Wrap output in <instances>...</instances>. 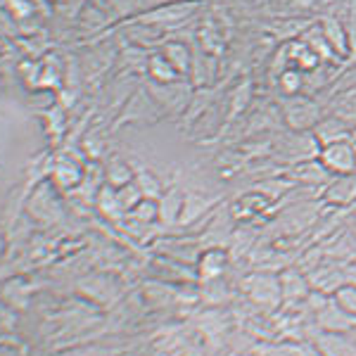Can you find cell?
I'll list each match as a JSON object with an SVG mask.
<instances>
[{
  "label": "cell",
  "mask_w": 356,
  "mask_h": 356,
  "mask_svg": "<svg viewBox=\"0 0 356 356\" xmlns=\"http://www.w3.org/2000/svg\"><path fill=\"white\" fill-rule=\"evenodd\" d=\"M321 164L335 174H352L356 169V147L347 140H337L323 147Z\"/></svg>",
  "instance_id": "cell-1"
},
{
  "label": "cell",
  "mask_w": 356,
  "mask_h": 356,
  "mask_svg": "<svg viewBox=\"0 0 356 356\" xmlns=\"http://www.w3.org/2000/svg\"><path fill=\"white\" fill-rule=\"evenodd\" d=\"M325 197L330 200L332 204H349L356 200V174H337L335 181L328 186L325 191Z\"/></svg>",
  "instance_id": "cell-2"
},
{
  "label": "cell",
  "mask_w": 356,
  "mask_h": 356,
  "mask_svg": "<svg viewBox=\"0 0 356 356\" xmlns=\"http://www.w3.org/2000/svg\"><path fill=\"white\" fill-rule=\"evenodd\" d=\"M347 124L344 122H337V119H325L316 126V140L330 145V143H337V140H347Z\"/></svg>",
  "instance_id": "cell-3"
},
{
  "label": "cell",
  "mask_w": 356,
  "mask_h": 356,
  "mask_svg": "<svg viewBox=\"0 0 356 356\" xmlns=\"http://www.w3.org/2000/svg\"><path fill=\"white\" fill-rule=\"evenodd\" d=\"M295 110H292V107H288V122H290V126L292 129H304V126H309L312 122H309L307 117H304V114H318V110H316V107L312 105V102L309 100H295Z\"/></svg>",
  "instance_id": "cell-4"
},
{
  "label": "cell",
  "mask_w": 356,
  "mask_h": 356,
  "mask_svg": "<svg viewBox=\"0 0 356 356\" xmlns=\"http://www.w3.org/2000/svg\"><path fill=\"white\" fill-rule=\"evenodd\" d=\"M323 38L330 43L332 50H337V53H344V50H347V33H344L342 26L337 24V22H332L330 17L323 24Z\"/></svg>",
  "instance_id": "cell-5"
},
{
  "label": "cell",
  "mask_w": 356,
  "mask_h": 356,
  "mask_svg": "<svg viewBox=\"0 0 356 356\" xmlns=\"http://www.w3.org/2000/svg\"><path fill=\"white\" fill-rule=\"evenodd\" d=\"M297 176L302 178V181H312V183H321L328 178V169H325L321 162H304L297 166Z\"/></svg>",
  "instance_id": "cell-6"
},
{
  "label": "cell",
  "mask_w": 356,
  "mask_h": 356,
  "mask_svg": "<svg viewBox=\"0 0 356 356\" xmlns=\"http://www.w3.org/2000/svg\"><path fill=\"white\" fill-rule=\"evenodd\" d=\"M337 300H340V307L344 312L356 316V288H342L337 292Z\"/></svg>",
  "instance_id": "cell-7"
},
{
  "label": "cell",
  "mask_w": 356,
  "mask_h": 356,
  "mask_svg": "<svg viewBox=\"0 0 356 356\" xmlns=\"http://www.w3.org/2000/svg\"><path fill=\"white\" fill-rule=\"evenodd\" d=\"M280 86H283L288 93H297L302 86V76L297 72H285L283 76H280Z\"/></svg>",
  "instance_id": "cell-8"
},
{
  "label": "cell",
  "mask_w": 356,
  "mask_h": 356,
  "mask_svg": "<svg viewBox=\"0 0 356 356\" xmlns=\"http://www.w3.org/2000/svg\"><path fill=\"white\" fill-rule=\"evenodd\" d=\"M169 55H176L171 57V62L178 67V69H186L188 67V50L183 48V45H169V50H166Z\"/></svg>",
  "instance_id": "cell-9"
},
{
  "label": "cell",
  "mask_w": 356,
  "mask_h": 356,
  "mask_svg": "<svg viewBox=\"0 0 356 356\" xmlns=\"http://www.w3.org/2000/svg\"><path fill=\"white\" fill-rule=\"evenodd\" d=\"M152 72H154V76H157L159 81H171V79H174L171 67L162 65V60H159V57H152Z\"/></svg>",
  "instance_id": "cell-10"
}]
</instances>
